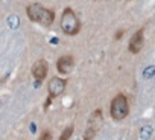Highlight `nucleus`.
<instances>
[{"mask_svg":"<svg viewBox=\"0 0 155 140\" xmlns=\"http://www.w3.org/2000/svg\"><path fill=\"white\" fill-rule=\"evenodd\" d=\"M40 138H41V140H44V138H52V135H50V132L46 131V132H43V135H41Z\"/></svg>","mask_w":155,"mask_h":140,"instance_id":"nucleus-9","label":"nucleus"},{"mask_svg":"<svg viewBox=\"0 0 155 140\" xmlns=\"http://www.w3.org/2000/svg\"><path fill=\"white\" fill-rule=\"evenodd\" d=\"M71 132H73V126H68V128L64 129V132H62V135H61L59 138H61V140H67V138L71 137Z\"/></svg>","mask_w":155,"mask_h":140,"instance_id":"nucleus-8","label":"nucleus"},{"mask_svg":"<svg viewBox=\"0 0 155 140\" xmlns=\"http://www.w3.org/2000/svg\"><path fill=\"white\" fill-rule=\"evenodd\" d=\"M59 26H61L62 32L65 35H70V37L78 35V34L81 32V23H79V20H78L76 14L73 12V9H70V8H65L64 9V12L61 15Z\"/></svg>","mask_w":155,"mask_h":140,"instance_id":"nucleus-2","label":"nucleus"},{"mask_svg":"<svg viewBox=\"0 0 155 140\" xmlns=\"http://www.w3.org/2000/svg\"><path fill=\"white\" fill-rule=\"evenodd\" d=\"M110 113H111V117L114 120H123L128 113H129V105H128V99L125 95H117L113 101H111V105H110Z\"/></svg>","mask_w":155,"mask_h":140,"instance_id":"nucleus-3","label":"nucleus"},{"mask_svg":"<svg viewBox=\"0 0 155 140\" xmlns=\"http://www.w3.org/2000/svg\"><path fill=\"white\" fill-rule=\"evenodd\" d=\"M123 32H125V31H119V32L116 34V40H120V38H122V35H123Z\"/></svg>","mask_w":155,"mask_h":140,"instance_id":"nucleus-10","label":"nucleus"},{"mask_svg":"<svg viewBox=\"0 0 155 140\" xmlns=\"http://www.w3.org/2000/svg\"><path fill=\"white\" fill-rule=\"evenodd\" d=\"M143 44H144V31L143 29H138L129 40V52L131 53H138L141 49H143Z\"/></svg>","mask_w":155,"mask_h":140,"instance_id":"nucleus-5","label":"nucleus"},{"mask_svg":"<svg viewBox=\"0 0 155 140\" xmlns=\"http://www.w3.org/2000/svg\"><path fill=\"white\" fill-rule=\"evenodd\" d=\"M47 70H49L47 62H46L44 59H38V61L32 65V75H34V78H35L38 82H41V81L46 78V75H47Z\"/></svg>","mask_w":155,"mask_h":140,"instance_id":"nucleus-6","label":"nucleus"},{"mask_svg":"<svg viewBox=\"0 0 155 140\" xmlns=\"http://www.w3.org/2000/svg\"><path fill=\"white\" fill-rule=\"evenodd\" d=\"M65 85H67V81H65V79L58 78V76L52 78V79L49 81V85H47V88H49V96H50V98H58L59 95L64 93Z\"/></svg>","mask_w":155,"mask_h":140,"instance_id":"nucleus-4","label":"nucleus"},{"mask_svg":"<svg viewBox=\"0 0 155 140\" xmlns=\"http://www.w3.org/2000/svg\"><path fill=\"white\" fill-rule=\"evenodd\" d=\"M73 65H74V61H73L71 56H61L56 61V68H58V72L62 73V75H68L73 70Z\"/></svg>","mask_w":155,"mask_h":140,"instance_id":"nucleus-7","label":"nucleus"},{"mask_svg":"<svg viewBox=\"0 0 155 140\" xmlns=\"http://www.w3.org/2000/svg\"><path fill=\"white\" fill-rule=\"evenodd\" d=\"M26 12H28V17H29L32 22L40 23V25H43V26H50V25L53 23V20H55V12H53L52 9L44 8V6L40 5V3H32V5H29L28 9H26Z\"/></svg>","mask_w":155,"mask_h":140,"instance_id":"nucleus-1","label":"nucleus"}]
</instances>
